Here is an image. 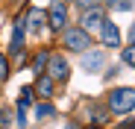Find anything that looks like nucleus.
Returning a JSON list of instances; mask_svg holds the SVG:
<instances>
[{
    "label": "nucleus",
    "mask_w": 135,
    "mask_h": 129,
    "mask_svg": "<svg viewBox=\"0 0 135 129\" xmlns=\"http://www.w3.org/2000/svg\"><path fill=\"white\" fill-rule=\"evenodd\" d=\"M6 76H9V62H6V56H0V82Z\"/></svg>",
    "instance_id": "nucleus-15"
},
{
    "label": "nucleus",
    "mask_w": 135,
    "mask_h": 129,
    "mask_svg": "<svg viewBox=\"0 0 135 129\" xmlns=\"http://www.w3.org/2000/svg\"><path fill=\"white\" fill-rule=\"evenodd\" d=\"M35 94L47 100V97L53 94V79H50V76H38V82H35Z\"/></svg>",
    "instance_id": "nucleus-9"
},
{
    "label": "nucleus",
    "mask_w": 135,
    "mask_h": 129,
    "mask_svg": "<svg viewBox=\"0 0 135 129\" xmlns=\"http://www.w3.org/2000/svg\"><path fill=\"white\" fill-rule=\"evenodd\" d=\"M106 3H112V6H115V3H120V9H129V3H126V0H106Z\"/></svg>",
    "instance_id": "nucleus-18"
},
{
    "label": "nucleus",
    "mask_w": 135,
    "mask_h": 129,
    "mask_svg": "<svg viewBox=\"0 0 135 129\" xmlns=\"http://www.w3.org/2000/svg\"><path fill=\"white\" fill-rule=\"evenodd\" d=\"M129 38H132V44H135V24H132V29H129Z\"/></svg>",
    "instance_id": "nucleus-19"
},
{
    "label": "nucleus",
    "mask_w": 135,
    "mask_h": 129,
    "mask_svg": "<svg viewBox=\"0 0 135 129\" xmlns=\"http://www.w3.org/2000/svg\"><path fill=\"white\" fill-rule=\"evenodd\" d=\"M123 62H126V64H129V68H135V44H132V47H126V50H123Z\"/></svg>",
    "instance_id": "nucleus-14"
},
{
    "label": "nucleus",
    "mask_w": 135,
    "mask_h": 129,
    "mask_svg": "<svg viewBox=\"0 0 135 129\" xmlns=\"http://www.w3.org/2000/svg\"><path fill=\"white\" fill-rule=\"evenodd\" d=\"M103 21H106V15H103L100 9H85L79 24H82V29H85V32H94V29H100V27H103Z\"/></svg>",
    "instance_id": "nucleus-6"
},
{
    "label": "nucleus",
    "mask_w": 135,
    "mask_h": 129,
    "mask_svg": "<svg viewBox=\"0 0 135 129\" xmlns=\"http://www.w3.org/2000/svg\"><path fill=\"white\" fill-rule=\"evenodd\" d=\"M24 32H27V18H18V21H15V32H12V44H9L12 56H21V53H24Z\"/></svg>",
    "instance_id": "nucleus-4"
},
{
    "label": "nucleus",
    "mask_w": 135,
    "mask_h": 129,
    "mask_svg": "<svg viewBox=\"0 0 135 129\" xmlns=\"http://www.w3.org/2000/svg\"><path fill=\"white\" fill-rule=\"evenodd\" d=\"M47 76L53 82H65L68 76H71V64L65 62V56H50L47 62Z\"/></svg>",
    "instance_id": "nucleus-3"
},
{
    "label": "nucleus",
    "mask_w": 135,
    "mask_h": 129,
    "mask_svg": "<svg viewBox=\"0 0 135 129\" xmlns=\"http://www.w3.org/2000/svg\"><path fill=\"white\" fill-rule=\"evenodd\" d=\"M100 35H103V44H106V47H118V44H120V29L112 24V21H103Z\"/></svg>",
    "instance_id": "nucleus-7"
},
{
    "label": "nucleus",
    "mask_w": 135,
    "mask_h": 129,
    "mask_svg": "<svg viewBox=\"0 0 135 129\" xmlns=\"http://www.w3.org/2000/svg\"><path fill=\"white\" fill-rule=\"evenodd\" d=\"M0 126H9V112H0Z\"/></svg>",
    "instance_id": "nucleus-17"
},
{
    "label": "nucleus",
    "mask_w": 135,
    "mask_h": 129,
    "mask_svg": "<svg viewBox=\"0 0 135 129\" xmlns=\"http://www.w3.org/2000/svg\"><path fill=\"white\" fill-rule=\"evenodd\" d=\"M68 129H76V126H74V123H71V126H68Z\"/></svg>",
    "instance_id": "nucleus-20"
},
{
    "label": "nucleus",
    "mask_w": 135,
    "mask_h": 129,
    "mask_svg": "<svg viewBox=\"0 0 135 129\" xmlns=\"http://www.w3.org/2000/svg\"><path fill=\"white\" fill-rule=\"evenodd\" d=\"M103 64H106V56L100 53V50H91V53H82V68L88 71V73H91V71H100L103 68Z\"/></svg>",
    "instance_id": "nucleus-8"
},
{
    "label": "nucleus",
    "mask_w": 135,
    "mask_h": 129,
    "mask_svg": "<svg viewBox=\"0 0 135 129\" xmlns=\"http://www.w3.org/2000/svg\"><path fill=\"white\" fill-rule=\"evenodd\" d=\"M129 129H135V126H129Z\"/></svg>",
    "instance_id": "nucleus-22"
},
{
    "label": "nucleus",
    "mask_w": 135,
    "mask_h": 129,
    "mask_svg": "<svg viewBox=\"0 0 135 129\" xmlns=\"http://www.w3.org/2000/svg\"><path fill=\"white\" fill-rule=\"evenodd\" d=\"M32 100V88H21V97H18V109H27Z\"/></svg>",
    "instance_id": "nucleus-12"
},
{
    "label": "nucleus",
    "mask_w": 135,
    "mask_h": 129,
    "mask_svg": "<svg viewBox=\"0 0 135 129\" xmlns=\"http://www.w3.org/2000/svg\"><path fill=\"white\" fill-rule=\"evenodd\" d=\"M65 47L68 50H76V53H85L88 47H91V35H88L82 27H74L65 32Z\"/></svg>",
    "instance_id": "nucleus-2"
},
{
    "label": "nucleus",
    "mask_w": 135,
    "mask_h": 129,
    "mask_svg": "<svg viewBox=\"0 0 135 129\" xmlns=\"http://www.w3.org/2000/svg\"><path fill=\"white\" fill-rule=\"evenodd\" d=\"M76 3H79L82 9H97V3H100V0H76Z\"/></svg>",
    "instance_id": "nucleus-16"
},
{
    "label": "nucleus",
    "mask_w": 135,
    "mask_h": 129,
    "mask_svg": "<svg viewBox=\"0 0 135 129\" xmlns=\"http://www.w3.org/2000/svg\"><path fill=\"white\" fill-rule=\"evenodd\" d=\"M91 129H97V126H91Z\"/></svg>",
    "instance_id": "nucleus-21"
},
{
    "label": "nucleus",
    "mask_w": 135,
    "mask_h": 129,
    "mask_svg": "<svg viewBox=\"0 0 135 129\" xmlns=\"http://www.w3.org/2000/svg\"><path fill=\"white\" fill-rule=\"evenodd\" d=\"M47 62H50V56H47V53L41 50V53H38V56L32 59V71H35V73H41V71H44V64H47Z\"/></svg>",
    "instance_id": "nucleus-11"
},
{
    "label": "nucleus",
    "mask_w": 135,
    "mask_h": 129,
    "mask_svg": "<svg viewBox=\"0 0 135 129\" xmlns=\"http://www.w3.org/2000/svg\"><path fill=\"white\" fill-rule=\"evenodd\" d=\"M47 24H50L53 29H65V24H68V9H65V3H62V0H56V3L50 6Z\"/></svg>",
    "instance_id": "nucleus-5"
},
{
    "label": "nucleus",
    "mask_w": 135,
    "mask_h": 129,
    "mask_svg": "<svg viewBox=\"0 0 135 129\" xmlns=\"http://www.w3.org/2000/svg\"><path fill=\"white\" fill-rule=\"evenodd\" d=\"M27 27H30L32 32H41V27H44V12H41V9H32V12H30Z\"/></svg>",
    "instance_id": "nucleus-10"
},
{
    "label": "nucleus",
    "mask_w": 135,
    "mask_h": 129,
    "mask_svg": "<svg viewBox=\"0 0 135 129\" xmlns=\"http://www.w3.org/2000/svg\"><path fill=\"white\" fill-rule=\"evenodd\" d=\"M109 109L115 115H126L135 109V88H115L109 94Z\"/></svg>",
    "instance_id": "nucleus-1"
},
{
    "label": "nucleus",
    "mask_w": 135,
    "mask_h": 129,
    "mask_svg": "<svg viewBox=\"0 0 135 129\" xmlns=\"http://www.w3.org/2000/svg\"><path fill=\"white\" fill-rule=\"evenodd\" d=\"M35 117H41V120H44V117H53V106H47V103H41L38 109H35Z\"/></svg>",
    "instance_id": "nucleus-13"
}]
</instances>
